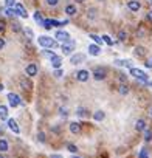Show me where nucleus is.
Segmentation results:
<instances>
[{
	"label": "nucleus",
	"instance_id": "obj_1",
	"mask_svg": "<svg viewBox=\"0 0 152 158\" xmlns=\"http://www.w3.org/2000/svg\"><path fill=\"white\" fill-rule=\"evenodd\" d=\"M37 42H39L40 47H44V48H56V45H58L56 39H51L48 36H39Z\"/></svg>",
	"mask_w": 152,
	"mask_h": 158
},
{
	"label": "nucleus",
	"instance_id": "obj_2",
	"mask_svg": "<svg viewBox=\"0 0 152 158\" xmlns=\"http://www.w3.org/2000/svg\"><path fill=\"white\" fill-rule=\"evenodd\" d=\"M130 74H132V76H135L137 79L143 81L144 84H146V82H149V79H148V74L144 73L143 70H140V68H130Z\"/></svg>",
	"mask_w": 152,
	"mask_h": 158
},
{
	"label": "nucleus",
	"instance_id": "obj_3",
	"mask_svg": "<svg viewBox=\"0 0 152 158\" xmlns=\"http://www.w3.org/2000/svg\"><path fill=\"white\" fill-rule=\"evenodd\" d=\"M75 47H76V42L73 39H70L68 42H65V44H62V47H61V50H62V53L65 54V56H68V54H72L73 53V50H75Z\"/></svg>",
	"mask_w": 152,
	"mask_h": 158
},
{
	"label": "nucleus",
	"instance_id": "obj_4",
	"mask_svg": "<svg viewBox=\"0 0 152 158\" xmlns=\"http://www.w3.org/2000/svg\"><path fill=\"white\" fill-rule=\"evenodd\" d=\"M8 101H10V106L11 107H17V106H22L23 102H22V99H20V96L17 95V93H8Z\"/></svg>",
	"mask_w": 152,
	"mask_h": 158
},
{
	"label": "nucleus",
	"instance_id": "obj_5",
	"mask_svg": "<svg viewBox=\"0 0 152 158\" xmlns=\"http://www.w3.org/2000/svg\"><path fill=\"white\" fill-rule=\"evenodd\" d=\"M107 76V70L104 67H98V68H95V71H93V78L96 81H102V79H106Z\"/></svg>",
	"mask_w": 152,
	"mask_h": 158
},
{
	"label": "nucleus",
	"instance_id": "obj_6",
	"mask_svg": "<svg viewBox=\"0 0 152 158\" xmlns=\"http://www.w3.org/2000/svg\"><path fill=\"white\" fill-rule=\"evenodd\" d=\"M54 39L56 40H61L62 44H65V42H68L70 40V34H68L67 31H56V34H54Z\"/></svg>",
	"mask_w": 152,
	"mask_h": 158
},
{
	"label": "nucleus",
	"instance_id": "obj_7",
	"mask_svg": "<svg viewBox=\"0 0 152 158\" xmlns=\"http://www.w3.org/2000/svg\"><path fill=\"white\" fill-rule=\"evenodd\" d=\"M88 78H90V73H88L87 70H79L78 73H76V79H78L79 82H87Z\"/></svg>",
	"mask_w": 152,
	"mask_h": 158
},
{
	"label": "nucleus",
	"instance_id": "obj_8",
	"mask_svg": "<svg viewBox=\"0 0 152 158\" xmlns=\"http://www.w3.org/2000/svg\"><path fill=\"white\" fill-rule=\"evenodd\" d=\"M25 73H26V76H36L37 74V65L36 64H28L25 68Z\"/></svg>",
	"mask_w": 152,
	"mask_h": 158
},
{
	"label": "nucleus",
	"instance_id": "obj_9",
	"mask_svg": "<svg viewBox=\"0 0 152 158\" xmlns=\"http://www.w3.org/2000/svg\"><path fill=\"white\" fill-rule=\"evenodd\" d=\"M14 9H16V12L20 16V17H23V19H26L28 17V12H26V9L23 8L20 3H16V6H14Z\"/></svg>",
	"mask_w": 152,
	"mask_h": 158
},
{
	"label": "nucleus",
	"instance_id": "obj_10",
	"mask_svg": "<svg viewBox=\"0 0 152 158\" xmlns=\"http://www.w3.org/2000/svg\"><path fill=\"white\" fill-rule=\"evenodd\" d=\"M8 127H10V129H11L16 135H19V133H20V129H19V126H17V121H16V119H12V118H11V119H8Z\"/></svg>",
	"mask_w": 152,
	"mask_h": 158
},
{
	"label": "nucleus",
	"instance_id": "obj_11",
	"mask_svg": "<svg viewBox=\"0 0 152 158\" xmlns=\"http://www.w3.org/2000/svg\"><path fill=\"white\" fill-rule=\"evenodd\" d=\"M113 64L118 67H130L132 68V60H127V59H115Z\"/></svg>",
	"mask_w": 152,
	"mask_h": 158
},
{
	"label": "nucleus",
	"instance_id": "obj_12",
	"mask_svg": "<svg viewBox=\"0 0 152 158\" xmlns=\"http://www.w3.org/2000/svg\"><path fill=\"white\" fill-rule=\"evenodd\" d=\"M84 59H86V56H84V54H79V53H78V54H75V56H72L70 62H72L73 65H78V64H81Z\"/></svg>",
	"mask_w": 152,
	"mask_h": 158
},
{
	"label": "nucleus",
	"instance_id": "obj_13",
	"mask_svg": "<svg viewBox=\"0 0 152 158\" xmlns=\"http://www.w3.org/2000/svg\"><path fill=\"white\" fill-rule=\"evenodd\" d=\"M127 6H129V9L134 11V12H137L138 9L141 8V5H140V2H138V0H130V2L127 3Z\"/></svg>",
	"mask_w": 152,
	"mask_h": 158
},
{
	"label": "nucleus",
	"instance_id": "obj_14",
	"mask_svg": "<svg viewBox=\"0 0 152 158\" xmlns=\"http://www.w3.org/2000/svg\"><path fill=\"white\" fill-rule=\"evenodd\" d=\"M101 53V48L98 45H88V54H92V56H98V54Z\"/></svg>",
	"mask_w": 152,
	"mask_h": 158
},
{
	"label": "nucleus",
	"instance_id": "obj_15",
	"mask_svg": "<svg viewBox=\"0 0 152 158\" xmlns=\"http://www.w3.org/2000/svg\"><path fill=\"white\" fill-rule=\"evenodd\" d=\"M135 129L138 130V132H144L148 127H146V121L144 119H138L137 121V124H135Z\"/></svg>",
	"mask_w": 152,
	"mask_h": 158
},
{
	"label": "nucleus",
	"instance_id": "obj_16",
	"mask_svg": "<svg viewBox=\"0 0 152 158\" xmlns=\"http://www.w3.org/2000/svg\"><path fill=\"white\" fill-rule=\"evenodd\" d=\"M50 62H51V67L58 70V68H61V65H62V58L56 56V58H53V59L50 60Z\"/></svg>",
	"mask_w": 152,
	"mask_h": 158
},
{
	"label": "nucleus",
	"instance_id": "obj_17",
	"mask_svg": "<svg viewBox=\"0 0 152 158\" xmlns=\"http://www.w3.org/2000/svg\"><path fill=\"white\" fill-rule=\"evenodd\" d=\"M70 132L72 133H75V135H78L79 132H81V124H79V122H72V124H70Z\"/></svg>",
	"mask_w": 152,
	"mask_h": 158
},
{
	"label": "nucleus",
	"instance_id": "obj_18",
	"mask_svg": "<svg viewBox=\"0 0 152 158\" xmlns=\"http://www.w3.org/2000/svg\"><path fill=\"white\" fill-rule=\"evenodd\" d=\"M0 119H8V107L6 106H0Z\"/></svg>",
	"mask_w": 152,
	"mask_h": 158
},
{
	"label": "nucleus",
	"instance_id": "obj_19",
	"mask_svg": "<svg viewBox=\"0 0 152 158\" xmlns=\"http://www.w3.org/2000/svg\"><path fill=\"white\" fill-rule=\"evenodd\" d=\"M40 54H42V56L44 58H47V59H53V58H56V54H54L51 50H42V51H40Z\"/></svg>",
	"mask_w": 152,
	"mask_h": 158
},
{
	"label": "nucleus",
	"instance_id": "obj_20",
	"mask_svg": "<svg viewBox=\"0 0 152 158\" xmlns=\"http://www.w3.org/2000/svg\"><path fill=\"white\" fill-rule=\"evenodd\" d=\"M104 118H106V113L102 112V110H98V112L93 113V119H95V121H102Z\"/></svg>",
	"mask_w": 152,
	"mask_h": 158
},
{
	"label": "nucleus",
	"instance_id": "obj_21",
	"mask_svg": "<svg viewBox=\"0 0 152 158\" xmlns=\"http://www.w3.org/2000/svg\"><path fill=\"white\" fill-rule=\"evenodd\" d=\"M65 14H67V16H75V14H76V6H75V5H67Z\"/></svg>",
	"mask_w": 152,
	"mask_h": 158
},
{
	"label": "nucleus",
	"instance_id": "obj_22",
	"mask_svg": "<svg viewBox=\"0 0 152 158\" xmlns=\"http://www.w3.org/2000/svg\"><path fill=\"white\" fill-rule=\"evenodd\" d=\"M34 20L39 23V25H44V17H42V14H40L39 11H36L34 12Z\"/></svg>",
	"mask_w": 152,
	"mask_h": 158
},
{
	"label": "nucleus",
	"instance_id": "obj_23",
	"mask_svg": "<svg viewBox=\"0 0 152 158\" xmlns=\"http://www.w3.org/2000/svg\"><path fill=\"white\" fill-rule=\"evenodd\" d=\"M135 54L138 58H143L144 54H146V50H144L143 47H135Z\"/></svg>",
	"mask_w": 152,
	"mask_h": 158
},
{
	"label": "nucleus",
	"instance_id": "obj_24",
	"mask_svg": "<svg viewBox=\"0 0 152 158\" xmlns=\"http://www.w3.org/2000/svg\"><path fill=\"white\" fill-rule=\"evenodd\" d=\"M90 39H93V42L96 44V45H101L102 42H104V40H102V37H99V36H96V34H90V36H88Z\"/></svg>",
	"mask_w": 152,
	"mask_h": 158
},
{
	"label": "nucleus",
	"instance_id": "obj_25",
	"mask_svg": "<svg viewBox=\"0 0 152 158\" xmlns=\"http://www.w3.org/2000/svg\"><path fill=\"white\" fill-rule=\"evenodd\" d=\"M6 150H8V143H6V140H0V154L6 152Z\"/></svg>",
	"mask_w": 152,
	"mask_h": 158
},
{
	"label": "nucleus",
	"instance_id": "obj_26",
	"mask_svg": "<svg viewBox=\"0 0 152 158\" xmlns=\"http://www.w3.org/2000/svg\"><path fill=\"white\" fill-rule=\"evenodd\" d=\"M144 141H152V129L144 130Z\"/></svg>",
	"mask_w": 152,
	"mask_h": 158
},
{
	"label": "nucleus",
	"instance_id": "obj_27",
	"mask_svg": "<svg viewBox=\"0 0 152 158\" xmlns=\"http://www.w3.org/2000/svg\"><path fill=\"white\" fill-rule=\"evenodd\" d=\"M118 39L121 40V42H124V40L127 39V33L124 31V30H121V31H118Z\"/></svg>",
	"mask_w": 152,
	"mask_h": 158
},
{
	"label": "nucleus",
	"instance_id": "obj_28",
	"mask_svg": "<svg viewBox=\"0 0 152 158\" xmlns=\"http://www.w3.org/2000/svg\"><path fill=\"white\" fill-rule=\"evenodd\" d=\"M5 12H6V16H8V17H14V16L17 14L14 8H6V9H5Z\"/></svg>",
	"mask_w": 152,
	"mask_h": 158
},
{
	"label": "nucleus",
	"instance_id": "obj_29",
	"mask_svg": "<svg viewBox=\"0 0 152 158\" xmlns=\"http://www.w3.org/2000/svg\"><path fill=\"white\" fill-rule=\"evenodd\" d=\"M44 28L45 30H51L53 28V23H51V19H47V20H44Z\"/></svg>",
	"mask_w": 152,
	"mask_h": 158
},
{
	"label": "nucleus",
	"instance_id": "obj_30",
	"mask_svg": "<svg viewBox=\"0 0 152 158\" xmlns=\"http://www.w3.org/2000/svg\"><path fill=\"white\" fill-rule=\"evenodd\" d=\"M138 158H149L148 149H141V150H140V154H138Z\"/></svg>",
	"mask_w": 152,
	"mask_h": 158
},
{
	"label": "nucleus",
	"instance_id": "obj_31",
	"mask_svg": "<svg viewBox=\"0 0 152 158\" xmlns=\"http://www.w3.org/2000/svg\"><path fill=\"white\" fill-rule=\"evenodd\" d=\"M67 149L70 150L72 154H76V152H78V147H76L75 144H72V143H68V144H67Z\"/></svg>",
	"mask_w": 152,
	"mask_h": 158
},
{
	"label": "nucleus",
	"instance_id": "obj_32",
	"mask_svg": "<svg viewBox=\"0 0 152 158\" xmlns=\"http://www.w3.org/2000/svg\"><path fill=\"white\" fill-rule=\"evenodd\" d=\"M20 85L23 87V90H26V88H31V84H30V82H26L25 79H20Z\"/></svg>",
	"mask_w": 152,
	"mask_h": 158
},
{
	"label": "nucleus",
	"instance_id": "obj_33",
	"mask_svg": "<svg viewBox=\"0 0 152 158\" xmlns=\"http://www.w3.org/2000/svg\"><path fill=\"white\" fill-rule=\"evenodd\" d=\"M102 40H104V42H106L107 45H110V47H112V45H113V40H112V39H110V37L107 36V34H104V36H102Z\"/></svg>",
	"mask_w": 152,
	"mask_h": 158
},
{
	"label": "nucleus",
	"instance_id": "obj_34",
	"mask_svg": "<svg viewBox=\"0 0 152 158\" xmlns=\"http://www.w3.org/2000/svg\"><path fill=\"white\" fill-rule=\"evenodd\" d=\"M5 5L8 6V8H14V6H16V0H5Z\"/></svg>",
	"mask_w": 152,
	"mask_h": 158
},
{
	"label": "nucleus",
	"instance_id": "obj_35",
	"mask_svg": "<svg viewBox=\"0 0 152 158\" xmlns=\"http://www.w3.org/2000/svg\"><path fill=\"white\" fill-rule=\"evenodd\" d=\"M120 93H121V95H127V93H129V88H127V85H124V84H123V85L120 87Z\"/></svg>",
	"mask_w": 152,
	"mask_h": 158
},
{
	"label": "nucleus",
	"instance_id": "obj_36",
	"mask_svg": "<svg viewBox=\"0 0 152 158\" xmlns=\"http://www.w3.org/2000/svg\"><path fill=\"white\" fill-rule=\"evenodd\" d=\"M37 140H39L40 143H45V133H44V132H39V133H37Z\"/></svg>",
	"mask_w": 152,
	"mask_h": 158
},
{
	"label": "nucleus",
	"instance_id": "obj_37",
	"mask_svg": "<svg viewBox=\"0 0 152 158\" xmlns=\"http://www.w3.org/2000/svg\"><path fill=\"white\" fill-rule=\"evenodd\" d=\"M62 74H64V71H62V70H61V68H58V70H56V71H54V73H53V76H54V78H61V76H62Z\"/></svg>",
	"mask_w": 152,
	"mask_h": 158
},
{
	"label": "nucleus",
	"instance_id": "obj_38",
	"mask_svg": "<svg viewBox=\"0 0 152 158\" xmlns=\"http://www.w3.org/2000/svg\"><path fill=\"white\" fill-rule=\"evenodd\" d=\"M20 30H22V28H20V25L16 22V23H12V31H16V33H19Z\"/></svg>",
	"mask_w": 152,
	"mask_h": 158
},
{
	"label": "nucleus",
	"instance_id": "obj_39",
	"mask_svg": "<svg viewBox=\"0 0 152 158\" xmlns=\"http://www.w3.org/2000/svg\"><path fill=\"white\" fill-rule=\"evenodd\" d=\"M25 34H26V36H28L30 39H33V37H34V34H33V31H31L30 28H25Z\"/></svg>",
	"mask_w": 152,
	"mask_h": 158
},
{
	"label": "nucleus",
	"instance_id": "obj_40",
	"mask_svg": "<svg viewBox=\"0 0 152 158\" xmlns=\"http://www.w3.org/2000/svg\"><path fill=\"white\" fill-rule=\"evenodd\" d=\"M58 2H59V0H47V3L50 5V6H56Z\"/></svg>",
	"mask_w": 152,
	"mask_h": 158
},
{
	"label": "nucleus",
	"instance_id": "obj_41",
	"mask_svg": "<svg viewBox=\"0 0 152 158\" xmlns=\"http://www.w3.org/2000/svg\"><path fill=\"white\" fill-rule=\"evenodd\" d=\"M78 115H79V116H86V115H87L86 108H78Z\"/></svg>",
	"mask_w": 152,
	"mask_h": 158
},
{
	"label": "nucleus",
	"instance_id": "obj_42",
	"mask_svg": "<svg viewBox=\"0 0 152 158\" xmlns=\"http://www.w3.org/2000/svg\"><path fill=\"white\" fill-rule=\"evenodd\" d=\"M144 65H146L148 68H152V56H151V58L146 60V64H144Z\"/></svg>",
	"mask_w": 152,
	"mask_h": 158
},
{
	"label": "nucleus",
	"instance_id": "obj_43",
	"mask_svg": "<svg viewBox=\"0 0 152 158\" xmlns=\"http://www.w3.org/2000/svg\"><path fill=\"white\" fill-rule=\"evenodd\" d=\"M5 45H6L5 39H2V37H0V50H3V48H5Z\"/></svg>",
	"mask_w": 152,
	"mask_h": 158
},
{
	"label": "nucleus",
	"instance_id": "obj_44",
	"mask_svg": "<svg viewBox=\"0 0 152 158\" xmlns=\"http://www.w3.org/2000/svg\"><path fill=\"white\" fill-rule=\"evenodd\" d=\"M5 30V22H3V20H0V33H2Z\"/></svg>",
	"mask_w": 152,
	"mask_h": 158
},
{
	"label": "nucleus",
	"instance_id": "obj_45",
	"mask_svg": "<svg viewBox=\"0 0 152 158\" xmlns=\"http://www.w3.org/2000/svg\"><path fill=\"white\" fill-rule=\"evenodd\" d=\"M61 115H64V116H67V108H61Z\"/></svg>",
	"mask_w": 152,
	"mask_h": 158
},
{
	"label": "nucleus",
	"instance_id": "obj_46",
	"mask_svg": "<svg viewBox=\"0 0 152 158\" xmlns=\"http://www.w3.org/2000/svg\"><path fill=\"white\" fill-rule=\"evenodd\" d=\"M120 79H121V82H124L126 81V74H120Z\"/></svg>",
	"mask_w": 152,
	"mask_h": 158
},
{
	"label": "nucleus",
	"instance_id": "obj_47",
	"mask_svg": "<svg viewBox=\"0 0 152 158\" xmlns=\"http://www.w3.org/2000/svg\"><path fill=\"white\" fill-rule=\"evenodd\" d=\"M148 19H149L151 22H152V11H149V12H148Z\"/></svg>",
	"mask_w": 152,
	"mask_h": 158
},
{
	"label": "nucleus",
	"instance_id": "obj_48",
	"mask_svg": "<svg viewBox=\"0 0 152 158\" xmlns=\"http://www.w3.org/2000/svg\"><path fill=\"white\" fill-rule=\"evenodd\" d=\"M51 158H62L61 155H58V154H54V155H51Z\"/></svg>",
	"mask_w": 152,
	"mask_h": 158
},
{
	"label": "nucleus",
	"instance_id": "obj_49",
	"mask_svg": "<svg viewBox=\"0 0 152 158\" xmlns=\"http://www.w3.org/2000/svg\"><path fill=\"white\" fill-rule=\"evenodd\" d=\"M146 85H148V87H151V88H152V82H151V81H149V82H146Z\"/></svg>",
	"mask_w": 152,
	"mask_h": 158
},
{
	"label": "nucleus",
	"instance_id": "obj_50",
	"mask_svg": "<svg viewBox=\"0 0 152 158\" xmlns=\"http://www.w3.org/2000/svg\"><path fill=\"white\" fill-rule=\"evenodd\" d=\"M0 133H3V127H0Z\"/></svg>",
	"mask_w": 152,
	"mask_h": 158
},
{
	"label": "nucleus",
	"instance_id": "obj_51",
	"mask_svg": "<svg viewBox=\"0 0 152 158\" xmlns=\"http://www.w3.org/2000/svg\"><path fill=\"white\" fill-rule=\"evenodd\" d=\"M0 92H3V85H0Z\"/></svg>",
	"mask_w": 152,
	"mask_h": 158
},
{
	"label": "nucleus",
	"instance_id": "obj_52",
	"mask_svg": "<svg viewBox=\"0 0 152 158\" xmlns=\"http://www.w3.org/2000/svg\"><path fill=\"white\" fill-rule=\"evenodd\" d=\"M76 2H79V3H81V2H84V0H76Z\"/></svg>",
	"mask_w": 152,
	"mask_h": 158
},
{
	"label": "nucleus",
	"instance_id": "obj_53",
	"mask_svg": "<svg viewBox=\"0 0 152 158\" xmlns=\"http://www.w3.org/2000/svg\"><path fill=\"white\" fill-rule=\"evenodd\" d=\"M0 158H5V157H3V155H2V154H0Z\"/></svg>",
	"mask_w": 152,
	"mask_h": 158
},
{
	"label": "nucleus",
	"instance_id": "obj_54",
	"mask_svg": "<svg viewBox=\"0 0 152 158\" xmlns=\"http://www.w3.org/2000/svg\"><path fill=\"white\" fill-rule=\"evenodd\" d=\"M73 158H81V157H76V155H75V157H73Z\"/></svg>",
	"mask_w": 152,
	"mask_h": 158
},
{
	"label": "nucleus",
	"instance_id": "obj_55",
	"mask_svg": "<svg viewBox=\"0 0 152 158\" xmlns=\"http://www.w3.org/2000/svg\"><path fill=\"white\" fill-rule=\"evenodd\" d=\"M151 116H152V108H151Z\"/></svg>",
	"mask_w": 152,
	"mask_h": 158
},
{
	"label": "nucleus",
	"instance_id": "obj_56",
	"mask_svg": "<svg viewBox=\"0 0 152 158\" xmlns=\"http://www.w3.org/2000/svg\"><path fill=\"white\" fill-rule=\"evenodd\" d=\"M151 5H152V0H151Z\"/></svg>",
	"mask_w": 152,
	"mask_h": 158
},
{
	"label": "nucleus",
	"instance_id": "obj_57",
	"mask_svg": "<svg viewBox=\"0 0 152 158\" xmlns=\"http://www.w3.org/2000/svg\"><path fill=\"white\" fill-rule=\"evenodd\" d=\"M101 2H104V0H101Z\"/></svg>",
	"mask_w": 152,
	"mask_h": 158
}]
</instances>
